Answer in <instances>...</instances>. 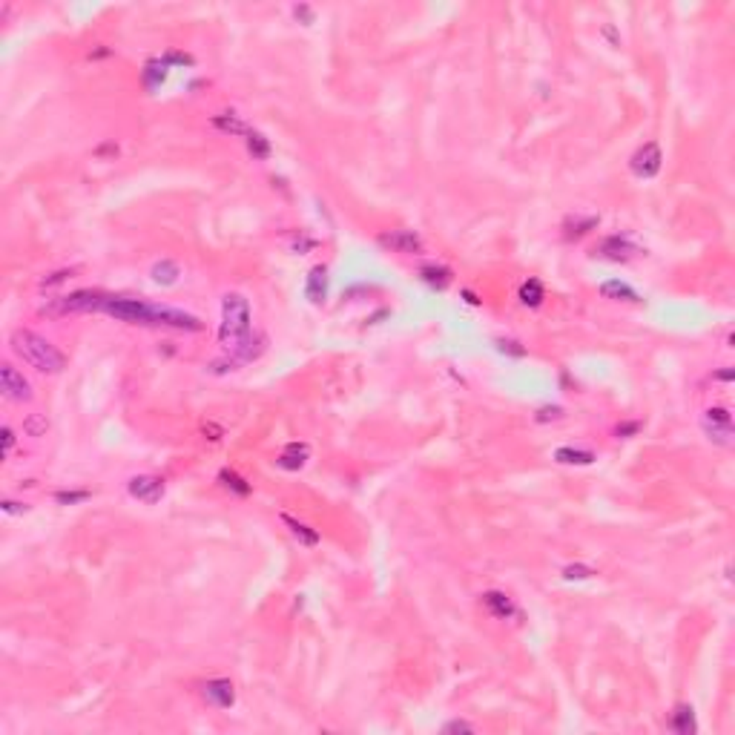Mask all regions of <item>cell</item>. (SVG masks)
Segmentation results:
<instances>
[{"instance_id":"37","label":"cell","mask_w":735,"mask_h":735,"mask_svg":"<svg viewBox=\"0 0 735 735\" xmlns=\"http://www.w3.org/2000/svg\"><path fill=\"white\" fill-rule=\"evenodd\" d=\"M3 511H9V514H17V511H26V506H24V502H12V500H3Z\"/></svg>"},{"instance_id":"30","label":"cell","mask_w":735,"mask_h":735,"mask_svg":"<svg viewBox=\"0 0 735 735\" xmlns=\"http://www.w3.org/2000/svg\"><path fill=\"white\" fill-rule=\"evenodd\" d=\"M560 417H563V408H560V405H552V408L546 405V408H540V411H537L534 419H537V422H549V419H560Z\"/></svg>"},{"instance_id":"4","label":"cell","mask_w":735,"mask_h":735,"mask_svg":"<svg viewBox=\"0 0 735 735\" xmlns=\"http://www.w3.org/2000/svg\"><path fill=\"white\" fill-rule=\"evenodd\" d=\"M701 428L709 442L721 448H732L735 442V428H732V414L727 408H707L701 417Z\"/></svg>"},{"instance_id":"32","label":"cell","mask_w":735,"mask_h":735,"mask_svg":"<svg viewBox=\"0 0 735 735\" xmlns=\"http://www.w3.org/2000/svg\"><path fill=\"white\" fill-rule=\"evenodd\" d=\"M442 732H474V724H469V721H448L446 727H442Z\"/></svg>"},{"instance_id":"11","label":"cell","mask_w":735,"mask_h":735,"mask_svg":"<svg viewBox=\"0 0 735 735\" xmlns=\"http://www.w3.org/2000/svg\"><path fill=\"white\" fill-rule=\"evenodd\" d=\"M480 604L489 609V615H494L497 621H506V617H511L514 615V604H511V597L506 595V592H497V589H491V592H486L480 597Z\"/></svg>"},{"instance_id":"34","label":"cell","mask_w":735,"mask_h":735,"mask_svg":"<svg viewBox=\"0 0 735 735\" xmlns=\"http://www.w3.org/2000/svg\"><path fill=\"white\" fill-rule=\"evenodd\" d=\"M0 434H3V454H9L15 448V431L9 428V425H3V431H0Z\"/></svg>"},{"instance_id":"3","label":"cell","mask_w":735,"mask_h":735,"mask_svg":"<svg viewBox=\"0 0 735 735\" xmlns=\"http://www.w3.org/2000/svg\"><path fill=\"white\" fill-rule=\"evenodd\" d=\"M12 351L41 374H61L66 368V356L49 339L35 331H24V327L12 334Z\"/></svg>"},{"instance_id":"23","label":"cell","mask_w":735,"mask_h":735,"mask_svg":"<svg viewBox=\"0 0 735 735\" xmlns=\"http://www.w3.org/2000/svg\"><path fill=\"white\" fill-rule=\"evenodd\" d=\"M167 81V64L164 61H149L144 66V87L147 89H158Z\"/></svg>"},{"instance_id":"15","label":"cell","mask_w":735,"mask_h":735,"mask_svg":"<svg viewBox=\"0 0 735 735\" xmlns=\"http://www.w3.org/2000/svg\"><path fill=\"white\" fill-rule=\"evenodd\" d=\"M419 279L428 284V287H437V290H446L451 284V270L442 267V264H422L419 267Z\"/></svg>"},{"instance_id":"36","label":"cell","mask_w":735,"mask_h":735,"mask_svg":"<svg viewBox=\"0 0 735 735\" xmlns=\"http://www.w3.org/2000/svg\"><path fill=\"white\" fill-rule=\"evenodd\" d=\"M293 15L302 17L305 24H314V12H311V6H293Z\"/></svg>"},{"instance_id":"7","label":"cell","mask_w":735,"mask_h":735,"mask_svg":"<svg viewBox=\"0 0 735 735\" xmlns=\"http://www.w3.org/2000/svg\"><path fill=\"white\" fill-rule=\"evenodd\" d=\"M201 698L216 707V709H230L236 704V689H233V681L227 678H210L201 684Z\"/></svg>"},{"instance_id":"18","label":"cell","mask_w":735,"mask_h":735,"mask_svg":"<svg viewBox=\"0 0 735 735\" xmlns=\"http://www.w3.org/2000/svg\"><path fill=\"white\" fill-rule=\"evenodd\" d=\"M669 729H675L678 735H692L695 732V712L689 704H678L669 718Z\"/></svg>"},{"instance_id":"12","label":"cell","mask_w":735,"mask_h":735,"mask_svg":"<svg viewBox=\"0 0 735 735\" xmlns=\"http://www.w3.org/2000/svg\"><path fill=\"white\" fill-rule=\"evenodd\" d=\"M305 293L314 305H322L325 296H327V267L325 264H316L311 267V273H307V282H305Z\"/></svg>"},{"instance_id":"17","label":"cell","mask_w":735,"mask_h":735,"mask_svg":"<svg viewBox=\"0 0 735 735\" xmlns=\"http://www.w3.org/2000/svg\"><path fill=\"white\" fill-rule=\"evenodd\" d=\"M554 460L563 462V466H592L597 460L595 451H586V448H572V446H563L554 451Z\"/></svg>"},{"instance_id":"19","label":"cell","mask_w":735,"mask_h":735,"mask_svg":"<svg viewBox=\"0 0 735 735\" xmlns=\"http://www.w3.org/2000/svg\"><path fill=\"white\" fill-rule=\"evenodd\" d=\"M597 216H572L566 224H563V230H566V239H580V236H586L589 230H595L597 227Z\"/></svg>"},{"instance_id":"25","label":"cell","mask_w":735,"mask_h":735,"mask_svg":"<svg viewBox=\"0 0 735 735\" xmlns=\"http://www.w3.org/2000/svg\"><path fill=\"white\" fill-rule=\"evenodd\" d=\"M219 482L224 489H230V491H236V494H250V486H247V480H242L236 471H230V469H224L221 474H219Z\"/></svg>"},{"instance_id":"5","label":"cell","mask_w":735,"mask_h":735,"mask_svg":"<svg viewBox=\"0 0 735 735\" xmlns=\"http://www.w3.org/2000/svg\"><path fill=\"white\" fill-rule=\"evenodd\" d=\"M661 164H664V156L655 141H646L644 147H637V152L629 158V167L637 179H655L661 172Z\"/></svg>"},{"instance_id":"38","label":"cell","mask_w":735,"mask_h":735,"mask_svg":"<svg viewBox=\"0 0 735 735\" xmlns=\"http://www.w3.org/2000/svg\"><path fill=\"white\" fill-rule=\"evenodd\" d=\"M637 428H641V425H637V422H624V425H617V434H621V437H626V434H635Z\"/></svg>"},{"instance_id":"21","label":"cell","mask_w":735,"mask_h":735,"mask_svg":"<svg viewBox=\"0 0 735 735\" xmlns=\"http://www.w3.org/2000/svg\"><path fill=\"white\" fill-rule=\"evenodd\" d=\"M212 127L227 132V135H247V127L244 121L239 118V115L233 112H221V115H212Z\"/></svg>"},{"instance_id":"29","label":"cell","mask_w":735,"mask_h":735,"mask_svg":"<svg viewBox=\"0 0 735 735\" xmlns=\"http://www.w3.org/2000/svg\"><path fill=\"white\" fill-rule=\"evenodd\" d=\"M497 347L502 354H511V356H526V347H520V342H514V339H500L497 342Z\"/></svg>"},{"instance_id":"2","label":"cell","mask_w":735,"mask_h":735,"mask_svg":"<svg viewBox=\"0 0 735 735\" xmlns=\"http://www.w3.org/2000/svg\"><path fill=\"white\" fill-rule=\"evenodd\" d=\"M101 314L127 322V325H147V327H176V331H201V319L184 314L179 307L149 305L144 299H124V296H104Z\"/></svg>"},{"instance_id":"33","label":"cell","mask_w":735,"mask_h":735,"mask_svg":"<svg viewBox=\"0 0 735 735\" xmlns=\"http://www.w3.org/2000/svg\"><path fill=\"white\" fill-rule=\"evenodd\" d=\"M164 64H192V57L184 52H170V55H164Z\"/></svg>"},{"instance_id":"10","label":"cell","mask_w":735,"mask_h":735,"mask_svg":"<svg viewBox=\"0 0 735 735\" xmlns=\"http://www.w3.org/2000/svg\"><path fill=\"white\" fill-rule=\"evenodd\" d=\"M379 244L394 250V253H419L422 250V239L414 233V230H391V233H382Z\"/></svg>"},{"instance_id":"20","label":"cell","mask_w":735,"mask_h":735,"mask_svg":"<svg viewBox=\"0 0 735 735\" xmlns=\"http://www.w3.org/2000/svg\"><path fill=\"white\" fill-rule=\"evenodd\" d=\"M543 299H546V290L537 279H529V282L520 284V302H523L526 307H540Z\"/></svg>"},{"instance_id":"13","label":"cell","mask_w":735,"mask_h":735,"mask_svg":"<svg viewBox=\"0 0 735 735\" xmlns=\"http://www.w3.org/2000/svg\"><path fill=\"white\" fill-rule=\"evenodd\" d=\"M305 462H307V446H302V442H290V446L279 454L276 466L284 469V471H299Z\"/></svg>"},{"instance_id":"31","label":"cell","mask_w":735,"mask_h":735,"mask_svg":"<svg viewBox=\"0 0 735 735\" xmlns=\"http://www.w3.org/2000/svg\"><path fill=\"white\" fill-rule=\"evenodd\" d=\"M72 276V270H55V273H49L46 279H41V287H55V284H61Z\"/></svg>"},{"instance_id":"8","label":"cell","mask_w":735,"mask_h":735,"mask_svg":"<svg viewBox=\"0 0 735 735\" xmlns=\"http://www.w3.org/2000/svg\"><path fill=\"white\" fill-rule=\"evenodd\" d=\"M127 491L135 500H141V502H147V506H152V502H158L164 497V480L161 477H152V474H138V477H132L127 482Z\"/></svg>"},{"instance_id":"35","label":"cell","mask_w":735,"mask_h":735,"mask_svg":"<svg viewBox=\"0 0 735 735\" xmlns=\"http://www.w3.org/2000/svg\"><path fill=\"white\" fill-rule=\"evenodd\" d=\"M204 437L212 439V442H219L221 439V428H219V425H212V422H207L204 425Z\"/></svg>"},{"instance_id":"6","label":"cell","mask_w":735,"mask_h":735,"mask_svg":"<svg viewBox=\"0 0 735 735\" xmlns=\"http://www.w3.org/2000/svg\"><path fill=\"white\" fill-rule=\"evenodd\" d=\"M0 388H3V397L12 402H26L32 399V385L29 379L17 371L15 365H0Z\"/></svg>"},{"instance_id":"9","label":"cell","mask_w":735,"mask_h":735,"mask_svg":"<svg viewBox=\"0 0 735 735\" xmlns=\"http://www.w3.org/2000/svg\"><path fill=\"white\" fill-rule=\"evenodd\" d=\"M637 253H641V247L632 244L626 236H606L601 242V247H597V256L609 259V262H629Z\"/></svg>"},{"instance_id":"14","label":"cell","mask_w":735,"mask_h":735,"mask_svg":"<svg viewBox=\"0 0 735 735\" xmlns=\"http://www.w3.org/2000/svg\"><path fill=\"white\" fill-rule=\"evenodd\" d=\"M601 293H604L606 299H615V302H641L637 290L629 287V284L621 282V279H609V282H604V284H601Z\"/></svg>"},{"instance_id":"22","label":"cell","mask_w":735,"mask_h":735,"mask_svg":"<svg viewBox=\"0 0 735 735\" xmlns=\"http://www.w3.org/2000/svg\"><path fill=\"white\" fill-rule=\"evenodd\" d=\"M282 520H284V526H290V532H293V537L299 540V543H305V546H316L319 543V534L311 526L299 523V520H293L290 514H282Z\"/></svg>"},{"instance_id":"1","label":"cell","mask_w":735,"mask_h":735,"mask_svg":"<svg viewBox=\"0 0 735 735\" xmlns=\"http://www.w3.org/2000/svg\"><path fill=\"white\" fill-rule=\"evenodd\" d=\"M219 342H221L227 359L233 365L253 362L264 351V336L253 334V314H250V302L242 293H224L221 296Z\"/></svg>"},{"instance_id":"27","label":"cell","mask_w":735,"mask_h":735,"mask_svg":"<svg viewBox=\"0 0 735 735\" xmlns=\"http://www.w3.org/2000/svg\"><path fill=\"white\" fill-rule=\"evenodd\" d=\"M592 574H595V569H589V566H583V563H572V566L563 569V577H566V580H586V577H592Z\"/></svg>"},{"instance_id":"24","label":"cell","mask_w":735,"mask_h":735,"mask_svg":"<svg viewBox=\"0 0 735 735\" xmlns=\"http://www.w3.org/2000/svg\"><path fill=\"white\" fill-rule=\"evenodd\" d=\"M244 141H247V149H250V156H253V158H267V156H270V141L264 138L262 132L247 129Z\"/></svg>"},{"instance_id":"16","label":"cell","mask_w":735,"mask_h":735,"mask_svg":"<svg viewBox=\"0 0 735 735\" xmlns=\"http://www.w3.org/2000/svg\"><path fill=\"white\" fill-rule=\"evenodd\" d=\"M149 276H152V282H156V284H161V287H170V284H176V282H179V276H181V267H179L176 262H170V259H161V262H156V264H152Z\"/></svg>"},{"instance_id":"28","label":"cell","mask_w":735,"mask_h":735,"mask_svg":"<svg viewBox=\"0 0 735 735\" xmlns=\"http://www.w3.org/2000/svg\"><path fill=\"white\" fill-rule=\"evenodd\" d=\"M55 500L61 502V506H75V502L89 500V491H57Z\"/></svg>"},{"instance_id":"26","label":"cell","mask_w":735,"mask_h":735,"mask_svg":"<svg viewBox=\"0 0 735 735\" xmlns=\"http://www.w3.org/2000/svg\"><path fill=\"white\" fill-rule=\"evenodd\" d=\"M46 428H49V422H46L41 414H29L26 422H24V431H26L29 437H44Z\"/></svg>"}]
</instances>
